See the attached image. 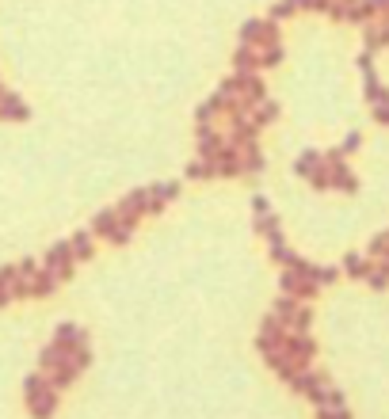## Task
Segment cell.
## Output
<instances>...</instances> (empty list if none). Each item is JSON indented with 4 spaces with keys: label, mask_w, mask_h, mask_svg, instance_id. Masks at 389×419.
<instances>
[{
    "label": "cell",
    "mask_w": 389,
    "mask_h": 419,
    "mask_svg": "<svg viewBox=\"0 0 389 419\" xmlns=\"http://www.w3.org/2000/svg\"><path fill=\"white\" fill-rule=\"evenodd\" d=\"M282 354H287L294 366H305V362L313 358V340H305V332L287 335V343H282Z\"/></svg>",
    "instance_id": "6da1fadb"
},
{
    "label": "cell",
    "mask_w": 389,
    "mask_h": 419,
    "mask_svg": "<svg viewBox=\"0 0 389 419\" xmlns=\"http://www.w3.org/2000/svg\"><path fill=\"white\" fill-rule=\"evenodd\" d=\"M73 260H77V255H73V244H54L50 255H46V271L58 275V278H65L73 271Z\"/></svg>",
    "instance_id": "7a4b0ae2"
},
{
    "label": "cell",
    "mask_w": 389,
    "mask_h": 419,
    "mask_svg": "<svg viewBox=\"0 0 389 419\" xmlns=\"http://www.w3.org/2000/svg\"><path fill=\"white\" fill-rule=\"evenodd\" d=\"M50 370H54V377H50V389H65V385H73V377L80 374V366H77V362H69V358H65V362H58V366H50Z\"/></svg>",
    "instance_id": "3957f363"
},
{
    "label": "cell",
    "mask_w": 389,
    "mask_h": 419,
    "mask_svg": "<svg viewBox=\"0 0 389 419\" xmlns=\"http://www.w3.org/2000/svg\"><path fill=\"white\" fill-rule=\"evenodd\" d=\"M31 400V412H35L38 419H50V412H54V389H43V393H35V397H27Z\"/></svg>",
    "instance_id": "277c9868"
},
{
    "label": "cell",
    "mask_w": 389,
    "mask_h": 419,
    "mask_svg": "<svg viewBox=\"0 0 389 419\" xmlns=\"http://www.w3.org/2000/svg\"><path fill=\"white\" fill-rule=\"evenodd\" d=\"M92 229L96 232H107L111 240H119V209H103V214L92 221Z\"/></svg>",
    "instance_id": "5b68a950"
},
{
    "label": "cell",
    "mask_w": 389,
    "mask_h": 419,
    "mask_svg": "<svg viewBox=\"0 0 389 419\" xmlns=\"http://www.w3.org/2000/svg\"><path fill=\"white\" fill-rule=\"evenodd\" d=\"M0 118H27V107H23L15 95H4V92H0Z\"/></svg>",
    "instance_id": "8992f818"
},
{
    "label": "cell",
    "mask_w": 389,
    "mask_h": 419,
    "mask_svg": "<svg viewBox=\"0 0 389 419\" xmlns=\"http://www.w3.org/2000/svg\"><path fill=\"white\" fill-rule=\"evenodd\" d=\"M344 271H347L351 278H367L370 263H363V255H347V260H344Z\"/></svg>",
    "instance_id": "52a82bcc"
},
{
    "label": "cell",
    "mask_w": 389,
    "mask_h": 419,
    "mask_svg": "<svg viewBox=\"0 0 389 419\" xmlns=\"http://www.w3.org/2000/svg\"><path fill=\"white\" fill-rule=\"evenodd\" d=\"M317 168H321V152H305V157H298V172H302L305 180H310Z\"/></svg>",
    "instance_id": "ba28073f"
},
{
    "label": "cell",
    "mask_w": 389,
    "mask_h": 419,
    "mask_svg": "<svg viewBox=\"0 0 389 419\" xmlns=\"http://www.w3.org/2000/svg\"><path fill=\"white\" fill-rule=\"evenodd\" d=\"M73 255H77V260L92 255V232H77V240H73Z\"/></svg>",
    "instance_id": "9c48e42d"
},
{
    "label": "cell",
    "mask_w": 389,
    "mask_h": 419,
    "mask_svg": "<svg viewBox=\"0 0 389 419\" xmlns=\"http://www.w3.org/2000/svg\"><path fill=\"white\" fill-rule=\"evenodd\" d=\"M58 343H61L65 351H73V347L80 343V332H77V328H69V324H65V328H58Z\"/></svg>",
    "instance_id": "30bf717a"
},
{
    "label": "cell",
    "mask_w": 389,
    "mask_h": 419,
    "mask_svg": "<svg viewBox=\"0 0 389 419\" xmlns=\"http://www.w3.org/2000/svg\"><path fill=\"white\" fill-rule=\"evenodd\" d=\"M367 282H370L374 290H386V286H389V271H386V267H370V271H367Z\"/></svg>",
    "instance_id": "8fae6325"
},
{
    "label": "cell",
    "mask_w": 389,
    "mask_h": 419,
    "mask_svg": "<svg viewBox=\"0 0 389 419\" xmlns=\"http://www.w3.org/2000/svg\"><path fill=\"white\" fill-rule=\"evenodd\" d=\"M294 309H298V305L290 301V297H282V301L275 305V313H271V317H279V320H290V317H294Z\"/></svg>",
    "instance_id": "7c38bea8"
},
{
    "label": "cell",
    "mask_w": 389,
    "mask_h": 419,
    "mask_svg": "<svg viewBox=\"0 0 389 419\" xmlns=\"http://www.w3.org/2000/svg\"><path fill=\"white\" fill-rule=\"evenodd\" d=\"M256 65H259V58L248 50V46H245V50H237V69H256Z\"/></svg>",
    "instance_id": "4fadbf2b"
},
{
    "label": "cell",
    "mask_w": 389,
    "mask_h": 419,
    "mask_svg": "<svg viewBox=\"0 0 389 419\" xmlns=\"http://www.w3.org/2000/svg\"><path fill=\"white\" fill-rule=\"evenodd\" d=\"M290 324H294V332H305V328H310V309H294Z\"/></svg>",
    "instance_id": "5bb4252c"
},
{
    "label": "cell",
    "mask_w": 389,
    "mask_h": 419,
    "mask_svg": "<svg viewBox=\"0 0 389 419\" xmlns=\"http://www.w3.org/2000/svg\"><path fill=\"white\" fill-rule=\"evenodd\" d=\"M370 255H386V260H389V232L374 237V244H370Z\"/></svg>",
    "instance_id": "9a60e30c"
},
{
    "label": "cell",
    "mask_w": 389,
    "mask_h": 419,
    "mask_svg": "<svg viewBox=\"0 0 389 419\" xmlns=\"http://www.w3.org/2000/svg\"><path fill=\"white\" fill-rule=\"evenodd\" d=\"M355 149H359V134H351V138L344 141V149H340V152H355Z\"/></svg>",
    "instance_id": "2e32d148"
}]
</instances>
